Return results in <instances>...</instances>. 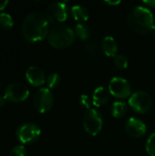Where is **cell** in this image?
Masks as SVG:
<instances>
[{"label":"cell","mask_w":155,"mask_h":156,"mask_svg":"<svg viewBox=\"0 0 155 156\" xmlns=\"http://www.w3.org/2000/svg\"><path fill=\"white\" fill-rule=\"evenodd\" d=\"M53 95L48 88H40L34 95L33 103L36 110L40 113L48 112L53 106Z\"/></svg>","instance_id":"7"},{"label":"cell","mask_w":155,"mask_h":156,"mask_svg":"<svg viewBox=\"0 0 155 156\" xmlns=\"http://www.w3.org/2000/svg\"><path fill=\"white\" fill-rule=\"evenodd\" d=\"M143 4H145L147 6H150V7H155V0L143 1Z\"/></svg>","instance_id":"25"},{"label":"cell","mask_w":155,"mask_h":156,"mask_svg":"<svg viewBox=\"0 0 155 156\" xmlns=\"http://www.w3.org/2000/svg\"><path fill=\"white\" fill-rule=\"evenodd\" d=\"M29 95L28 88L22 82L10 83L5 91V100L12 102H21L26 100Z\"/></svg>","instance_id":"8"},{"label":"cell","mask_w":155,"mask_h":156,"mask_svg":"<svg viewBox=\"0 0 155 156\" xmlns=\"http://www.w3.org/2000/svg\"><path fill=\"white\" fill-rule=\"evenodd\" d=\"M128 112V105L123 101H115L111 107V115L114 118H122Z\"/></svg>","instance_id":"16"},{"label":"cell","mask_w":155,"mask_h":156,"mask_svg":"<svg viewBox=\"0 0 155 156\" xmlns=\"http://www.w3.org/2000/svg\"><path fill=\"white\" fill-rule=\"evenodd\" d=\"M74 39V31L70 27L63 25L54 27L48 35V43L55 48H66L72 45Z\"/></svg>","instance_id":"3"},{"label":"cell","mask_w":155,"mask_h":156,"mask_svg":"<svg viewBox=\"0 0 155 156\" xmlns=\"http://www.w3.org/2000/svg\"><path fill=\"white\" fill-rule=\"evenodd\" d=\"M86 48H87L89 54L91 55V56H95L99 51L97 43H95V42H88V43H86Z\"/></svg>","instance_id":"24"},{"label":"cell","mask_w":155,"mask_h":156,"mask_svg":"<svg viewBox=\"0 0 155 156\" xmlns=\"http://www.w3.org/2000/svg\"><path fill=\"white\" fill-rule=\"evenodd\" d=\"M83 127L87 133L91 136H96L102 128L101 114L94 109L88 110L83 117Z\"/></svg>","instance_id":"4"},{"label":"cell","mask_w":155,"mask_h":156,"mask_svg":"<svg viewBox=\"0 0 155 156\" xmlns=\"http://www.w3.org/2000/svg\"><path fill=\"white\" fill-rule=\"evenodd\" d=\"M5 103V98L0 96V107H2Z\"/></svg>","instance_id":"28"},{"label":"cell","mask_w":155,"mask_h":156,"mask_svg":"<svg viewBox=\"0 0 155 156\" xmlns=\"http://www.w3.org/2000/svg\"><path fill=\"white\" fill-rule=\"evenodd\" d=\"M75 35L81 40H88L90 37L89 26L84 23H79L75 27Z\"/></svg>","instance_id":"17"},{"label":"cell","mask_w":155,"mask_h":156,"mask_svg":"<svg viewBox=\"0 0 155 156\" xmlns=\"http://www.w3.org/2000/svg\"><path fill=\"white\" fill-rule=\"evenodd\" d=\"M10 156H26V150L23 145H16L10 151Z\"/></svg>","instance_id":"22"},{"label":"cell","mask_w":155,"mask_h":156,"mask_svg":"<svg viewBox=\"0 0 155 156\" xmlns=\"http://www.w3.org/2000/svg\"><path fill=\"white\" fill-rule=\"evenodd\" d=\"M130 27L138 34L151 32L154 27V17L153 13L144 6H135L128 16Z\"/></svg>","instance_id":"2"},{"label":"cell","mask_w":155,"mask_h":156,"mask_svg":"<svg viewBox=\"0 0 155 156\" xmlns=\"http://www.w3.org/2000/svg\"><path fill=\"white\" fill-rule=\"evenodd\" d=\"M151 32H152V34H153V36L155 37V26L153 27V29L151 30Z\"/></svg>","instance_id":"29"},{"label":"cell","mask_w":155,"mask_h":156,"mask_svg":"<svg viewBox=\"0 0 155 156\" xmlns=\"http://www.w3.org/2000/svg\"><path fill=\"white\" fill-rule=\"evenodd\" d=\"M146 131L144 122L136 118H130L125 124V133L132 138H140L146 133Z\"/></svg>","instance_id":"11"},{"label":"cell","mask_w":155,"mask_h":156,"mask_svg":"<svg viewBox=\"0 0 155 156\" xmlns=\"http://www.w3.org/2000/svg\"><path fill=\"white\" fill-rule=\"evenodd\" d=\"M146 152L149 156H155V133L151 134L146 143Z\"/></svg>","instance_id":"21"},{"label":"cell","mask_w":155,"mask_h":156,"mask_svg":"<svg viewBox=\"0 0 155 156\" xmlns=\"http://www.w3.org/2000/svg\"><path fill=\"white\" fill-rule=\"evenodd\" d=\"M110 98V91L104 87H98L92 95V103L96 107H101L106 104Z\"/></svg>","instance_id":"13"},{"label":"cell","mask_w":155,"mask_h":156,"mask_svg":"<svg viewBox=\"0 0 155 156\" xmlns=\"http://www.w3.org/2000/svg\"><path fill=\"white\" fill-rule=\"evenodd\" d=\"M47 84L48 88L54 89L60 83V76L57 72H52L47 77Z\"/></svg>","instance_id":"19"},{"label":"cell","mask_w":155,"mask_h":156,"mask_svg":"<svg viewBox=\"0 0 155 156\" xmlns=\"http://www.w3.org/2000/svg\"><path fill=\"white\" fill-rule=\"evenodd\" d=\"M41 133L38 125L33 122H25L17 127L16 134L17 139L23 144H32L36 142Z\"/></svg>","instance_id":"5"},{"label":"cell","mask_w":155,"mask_h":156,"mask_svg":"<svg viewBox=\"0 0 155 156\" xmlns=\"http://www.w3.org/2000/svg\"><path fill=\"white\" fill-rule=\"evenodd\" d=\"M109 91L111 95L119 99H125L132 95V88L127 80L115 77L112 78L109 84Z\"/></svg>","instance_id":"10"},{"label":"cell","mask_w":155,"mask_h":156,"mask_svg":"<svg viewBox=\"0 0 155 156\" xmlns=\"http://www.w3.org/2000/svg\"><path fill=\"white\" fill-rule=\"evenodd\" d=\"M71 14H72L73 17L75 18V20L80 21V22L87 21L89 19V16H90L88 9L82 5H76L72 6Z\"/></svg>","instance_id":"15"},{"label":"cell","mask_w":155,"mask_h":156,"mask_svg":"<svg viewBox=\"0 0 155 156\" xmlns=\"http://www.w3.org/2000/svg\"><path fill=\"white\" fill-rule=\"evenodd\" d=\"M69 15L68 6L65 3L56 2L48 5L46 11V17L48 21L53 24L62 23L67 20Z\"/></svg>","instance_id":"9"},{"label":"cell","mask_w":155,"mask_h":156,"mask_svg":"<svg viewBox=\"0 0 155 156\" xmlns=\"http://www.w3.org/2000/svg\"><path fill=\"white\" fill-rule=\"evenodd\" d=\"M128 58L123 55H117L114 58V64L120 69H125L128 67Z\"/></svg>","instance_id":"20"},{"label":"cell","mask_w":155,"mask_h":156,"mask_svg":"<svg viewBox=\"0 0 155 156\" xmlns=\"http://www.w3.org/2000/svg\"><path fill=\"white\" fill-rule=\"evenodd\" d=\"M8 4V1L7 0H5V1H0V10H3L5 6H6V5Z\"/></svg>","instance_id":"26"},{"label":"cell","mask_w":155,"mask_h":156,"mask_svg":"<svg viewBox=\"0 0 155 156\" xmlns=\"http://www.w3.org/2000/svg\"><path fill=\"white\" fill-rule=\"evenodd\" d=\"M102 49L106 56L115 58L118 53V44L116 40L110 36H107L102 40Z\"/></svg>","instance_id":"14"},{"label":"cell","mask_w":155,"mask_h":156,"mask_svg":"<svg viewBox=\"0 0 155 156\" xmlns=\"http://www.w3.org/2000/svg\"><path fill=\"white\" fill-rule=\"evenodd\" d=\"M130 107L137 113H145L152 107L151 96L143 90H138L132 93L129 99Z\"/></svg>","instance_id":"6"},{"label":"cell","mask_w":155,"mask_h":156,"mask_svg":"<svg viewBox=\"0 0 155 156\" xmlns=\"http://www.w3.org/2000/svg\"><path fill=\"white\" fill-rule=\"evenodd\" d=\"M13 18L7 13H0V27L2 29H9L13 26Z\"/></svg>","instance_id":"18"},{"label":"cell","mask_w":155,"mask_h":156,"mask_svg":"<svg viewBox=\"0 0 155 156\" xmlns=\"http://www.w3.org/2000/svg\"><path fill=\"white\" fill-rule=\"evenodd\" d=\"M22 34L28 42L43 40L48 35V21L41 13L27 15L22 23Z\"/></svg>","instance_id":"1"},{"label":"cell","mask_w":155,"mask_h":156,"mask_svg":"<svg viewBox=\"0 0 155 156\" xmlns=\"http://www.w3.org/2000/svg\"><path fill=\"white\" fill-rule=\"evenodd\" d=\"M79 105H80L82 108L86 109L87 111L90 109V105H91L90 100L89 96H87L86 94H82V95L79 97Z\"/></svg>","instance_id":"23"},{"label":"cell","mask_w":155,"mask_h":156,"mask_svg":"<svg viewBox=\"0 0 155 156\" xmlns=\"http://www.w3.org/2000/svg\"><path fill=\"white\" fill-rule=\"evenodd\" d=\"M121 3V1H106V4L110 5H119Z\"/></svg>","instance_id":"27"},{"label":"cell","mask_w":155,"mask_h":156,"mask_svg":"<svg viewBox=\"0 0 155 156\" xmlns=\"http://www.w3.org/2000/svg\"><path fill=\"white\" fill-rule=\"evenodd\" d=\"M26 78L31 85L37 87L43 85L45 83V80H47L44 71L37 66H30L26 69Z\"/></svg>","instance_id":"12"}]
</instances>
